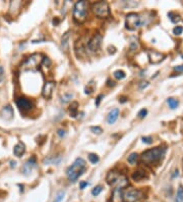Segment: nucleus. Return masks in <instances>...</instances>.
Segmentation results:
<instances>
[{
    "label": "nucleus",
    "instance_id": "1",
    "mask_svg": "<svg viewBox=\"0 0 183 202\" xmlns=\"http://www.w3.org/2000/svg\"><path fill=\"white\" fill-rule=\"evenodd\" d=\"M166 150L167 148L164 147V146H160V147L147 150L142 154V161L148 165H155V163L159 162L164 157Z\"/></svg>",
    "mask_w": 183,
    "mask_h": 202
},
{
    "label": "nucleus",
    "instance_id": "2",
    "mask_svg": "<svg viewBox=\"0 0 183 202\" xmlns=\"http://www.w3.org/2000/svg\"><path fill=\"white\" fill-rule=\"evenodd\" d=\"M85 169H87V163H85V159L80 158H76L73 163L66 169V176L68 178V180L72 183L77 181L79 177L85 173Z\"/></svg>",
    "mask_w": 183,
    "mask_h": 202
},
{
    "label": "nucleus",
    "instance_id": "3",
    "mask_svg": "<svg viewBox=\"0 0 183 202\" xmlns=\"http://www.w3.org/2000/svg\"><path fill=\"white\" fill-rule=\"evenodd\" d=\"M73 19L76 23L81 24L85 21L87 15V1H77L73 6Z\"/></svg>",
    "mask_w": 183,
    "mask_h": 202
},
{
    "label": "nucleus",
    "instance_id": "4",
    "mask_svg": "<svg viewBox=\"0 0 183 202\" xmlns=\"http://www.w3.org/2000/svg\"><path fill=\"white\" fill-rule=\"evenodd\" d=\"M107 182L109 185H113L116 187H124L127 185V179L121 174L117 173V171H110L107 176Z\"/></svg>",
    "mask_w": 183,
    "mask_h": 202
},
{
    "label": "nucleus",
    "instance_id": "5",
    "mask_svg": "<svg viewBox=\"0 0 183 202\" xmlns=\"http://www.w3.org/2000/svg\"><path fill=\"white\" fill-rule=\"evenodd\" d=\"M142 26V19L137 13L130 12L126 15L125 19V27L129 31H134V30L138 29Z\"/></svg>",
    "mask_w": 183,
    "mask_h": 202
},
{
    "label": "nucleus",
    "instance_id": "6",
    "mask_svg": "<svg viewBox=\"0 0 183 202\" xmlns=\"http://www.w3.org/2000/svg\"><path fill=\"white\" fill-rule=\"evenodd\" d=\"M93 12L97 15L98 17L101 19H106L110 15V8H109V5L107 2L104 1H100V2H97L93 4Z\"/></svg>",
    "mask_w": 183,
    "mask_h": 202
},
{
    "label": "nucleus",
    "instance_id": "7",
    "mask_svg": "<svg viewBox=\"0 0 183 202\" xmlns=\"http://www.w3.org/2000/svg\"><path fill=\"white\" fill-rule=\"evenodd\" d=\"M43 59L44 58H41V55L40 54H33L32 56H30L23 65V69H27V71H35V69H38V67H39L41 63H43Z\"/></svg>",
    "mask_w": 183,
    "mask_h": 202
},
{
    "label": "nucleus",
    "instance_id": "8",
    "mask_svg": "<svg viewBox=\"0 0 183 202\" xmlns=\"http://www.w3.org/2000/svg\"><path fill=\"white\" fill-rule=\"evenodd\" d=\"M15 103H17V107H19V109L21 112H27V111L31 110V109L33 108V102L25 97L17 98Z\"/></svg>",
    "mask_w": 183,
    "mask_h": 202
},
{
    "label": "nucleus",
    "instance_id": "9",
    "mask_svg": "<svg viewBox=\"0 0 183 202\" xmlns=\"http://www.w3.org/2000/svg\"><path fill=\"white\" fill-rule=\"evenodd\" d=\"M142 196V192L140 190L130 188L124 192V202H136Z\"/></svg>",
    "mask_w": 183,
    "mask_h": 202
},
{
    "label": "nucleus",
    "instance_id": "10",
    "mask_svg": "<svg viewBox=\"0 0 183 202\" xmlns=\"http://www.w3.org/2000/svg\"><path fill=\"white\" fill-rule=\"evenodd\" d=\"M101 43H102V36L100 34H96L89 41L87 47L89 48V50L91 52H96L97 50H99V48H100Z\"/></svg>",
    "mask_w": 183,
    "mask_h": 202
},
{
    "label": "nucleus",
    "instance_id": "11",
    "mask_svg": "<svg viewBox=\"0 0 183 202\" xmlns=\"http://www.w3.org/2000/svg\"><path fill=\"white\" fill-rule=\"evenodd\" d=\"M148 57L151 63L157 65V63H160L161 61L164 60L165 55L163 53L158 52V51H155V50H148Z\"/></svg>",
    "mask_w": 183,
    "mask_h": 202
},
{
    "label": "nucleus",
    "instance_id": "12",
    "mask_svg": "<svg viewBox=\"0 0 183 202\" xmlns=\"http://www.w3.org/2000/svg\"><path fill=\"white\" fill-rule=\"evenodd\" d=\"M36 167H37V160H36V157L33 156L30 159H28L27 162L23 165V169H21V171L23 173V175L29 176Z\"/></svg>",
    "mask_w": 183,
    "mask_h": 202
},
{
    "label": "nucleus",
    "instance_id": "13",
    "mask_svg": "<svg viewBox=\"0 0 183 202\" xmlns=\"http://www.w3.org/2000/svg\"><path fill=\"white\" fill-rule=\"evenodd\" d=\"M55 87H56L55 82H46L43 87V90H42V95L45 98H47V99H50Z\"/></svg>",
    "mask_w": 183,
    "mask_h": 202
},
{
    "label": "nucleus",
    "instance_id": "14",
    "mask_svg": "<svg viewBox=\"0 0 183 202\" xmlns=\"http://www.w3.org/2000/svg\"><path fill=\"white\" fill-rule=\"evenodd\" d=\"M112 202H124V190L122 187H116L112 192Z\"/></svg>",
    "mask_w": 183,
    "mask_h": 202
},
{
    "label": "nucleus",
    "instance_id": "15",
    "mask_svg": "<svg viewBox=\"0 0 183 202\" xmlns=\"http://www.w3.org/2000/svg\"><path fill=\"white\" fill-rule=\"evenodd\" d=\"M131 178H132L133 181L140 182V181H142V180L147 179V178H148V176H147L146 171H144V169H137V171H135L134 173L132 174Z\"/></svg>",
    "mask_w": 183,
    "mask_h": 202
},
{
    "label": "nucleus",
    "instance_id": "16",
    "mask_svg": "<svg viewBox=\"0 0 183 202\" xmlns=\"http://www.w3.org/2000/svg\"><path fill=\"white\" fill-rule=\"evenodd\" d=\"M118 117H119V109L118 108L112 109V110L109 112V115H107V123H108L109 125H112V124H114L115 121H117Z\"/></svg>",
    "mask_w": 183,
    "mask_h": 202
},
{
    "label": "nucleus",
    "instance_id": "17",
    "mask_svg": "<svg viewBox=\"0 0 183 202\" xmlns=\"http://www.w3.org/2000/svg\"><path fill=\"white\" fill-rule=\"evenodd\" d=\"M1 115L4 117L5 119H11L13 117V109L10 105H6L3 107L2 111H1Z\"/></svg>",
    "mask_w": 183,
    "mask_h": 202
},
{
    "label": "nucleus",
    "instance_id": "18",
    "mask_svg": "<svg viewBox=\"0 0 183 202\" xmlns=\"http://www.w3.org/2000/svg\"><path fill=\"white\" fill-rule=\"evenodd\" d=\"M25 152V144L21 143V142L17 143V145L14 146V148H13V153H14V155L17 157H21Z\"/></svg>",
    "mask_w": 183,
    "mask_h": 202
},
{
    "label": "nucleus",
    "instance_id": "19",
    "mask_svg": "<svg viewBox=\"0 0 183 202\" xmlns=\"http://www.w3.org/2000/svg\"><path fill=\"white\" fill-rule=\"evenodd\" d=\"M69 37H70V33H69V32H66L65 34H63L62 39H61V47H62V49L64 50V51H67V50H68Z\"/></svg>",
    "mask_w": 183,
    "mask_h": 202
},
{
    "label": "nucleus",
    "instance_id": "20",
    "mask_svg": "<svg viewBox=\"0 0 183 202\" xmlns=\"http://www.w3.org/2000/svg\"><path fill=\"white\" fill-rule=\"evenodd\" d=\"M61 161V156H53V157H48V158H45L43 160L44 165H49V163H53V165H58Z\"/></svg>",
    "mask_w": 183,
    "mask_h": 202
},
{
    "label": "nucleus",
    "instance_id": "21",
    "mask_svg": "<svg viewBox=\"0 0 183 202\" xmlns=\"http://www.w3.org/2000/svg\"><path fill=\"white\" fill-rule=\"evenodd\" d=\"M167 103H168L169 107H170L171 109L177 108V107H178V105H179L178 100L175 99V98H172V97H170V98H168V99H167Z\"/></svg>",
    "mask_w": 183,
    "mask_h": 202
},
{
    "label": "nucleus",
    "instance_id": "22",
    "mask_svg": "<svg viewBox=\"0 0 183 202\" xmlns=\"http://www.w3.org/2000/svg\"><path fill=\"white\" fill-rule=\"evenodd\" d=\"M175 202H183V187L179 186L178 190H177L176 197H175Z\"/></svg>",
    "mask_w": 183,
    "mask_h": 202
},
{
    "label": "nucleus",
    "instance_id": "23",
    "mask_svg": "<svg viewBox=\"0 0 183 202\" xmlns=\"http://www.w3.org/2000/svg\"><path fill=\"white\" fill-rule=\"evenodd\" d=\"M77 106H78V103L77 102H72L69 107V111H70V115L72 117H75L77 115Z\"/></svg>",
    "mask_w": 183,
    "mask_h": 202
},
{
    "label": "nucleus",
    "instance_id": "24",
    "mask_svg": "<svg viewBox=\"0 0 183 202\" xmlns=\"http://www.w3.org/2000/svg\"><path fill=\"white\" fill-rule=\"evenodd\" d=\"M168 17L170 19V21L174 24H177L178 22H180V15H176V13H173V12H169L168 13Z\"/></svg>",
    "mask_w": 183,
    "mask_h": 202
},
{
    "label": "nucleus",
    "instance_id": "25",
    "mask_svg": "<svg viewBox=\"0 0 183 202\" xmlns=\"http://www.w3.org/2000/svg\"><path fill=\"white\" fill-rule=\"evenodd\" d=\"M137 158H138V155H137V153L132 152V153H131V154L128 156L127 160H128V162L130 163V165H134V163H136Z\"/></svg>",
    "mask_w": 183,
    "mask_h": 202
},
{
    "label": "nucleus",
    "instance_id": "26",
    "mask_svg": "<svg viewBox=\"0 0 183 202\" xmlns=\"http://www.w3.org/2000/svg\"><path fill=\"white\" fill-rule=\"evenodd\" d=\"M89 160L91 161L93 165H96V163L99 162V156L97 154H94V153H89Z\"/></svg>",
    "mask_w": 183,
    "mask_h": 202
},
{
    "label": "nucleus",
    "instance_id": "27",
    "mask_svg": "<svg viewBox=\"0 0 183 202\" xmlns=\"http://www.w3.org/2000/svg\"><path fill=\"white\" fill-rule=\"evenodd\" d=\"M64 196H65L64 191H59L57 193V195L55 196V199L53 200V202H61L63 200V198H64Z\"/></svg>",
    "mask_w": 183,
    "mask_h": 202
},
{
    "label": "nucleus",
    "instance_id": "28",
    "mask_svg": "<svg viewBox=\"0 0 183 202\" xmlns=\"http://www.w3.org/2000/svg\"><path fill=\"white\" fill-rule=\"evenodd\" d=\"M114 77H115V79H117V80H123L125 78V73L123 71H114Z\"/></svg>",
    "mask_w": 183,
    "mask_h": 202
},
{
    "label": "nucleus",
    "instance_id": "29",
    "mask_svg": "<svg viewBox=\"0 0 183 202\" xmlns=\"http://www.w3.org/2000/svg\"><path fill=\"white\" fill-rule=\"evenodd\" d=\"M102 191H103V187L99 185V186H96L94 189L92 190V194H93V196H98V195H100V193Z\"/></svg>",
    "mask_w": 183,
    "mask_h": 202
},
{
    "label": "nucleus",
    "instance_id": "30",
    "mask_svg": "<svg viewBox=\"0 0 183 202\" xmlns=\"http://www.w3.org/2000/svg\"><path fill=\"white\" fill-rule=\"evenodd\" d=\"M72 97H73V94H71V93L64 94V95L62 96V98H61V101H62L63 103H66V102H68V101H70Z\"/></svg>",
    "mask_w": 183,
    "mask_h": 202
},
{
    "label": "nucleus",
    "instance_id": "31",
    "mask_svg": "<svg viewBox=\"0 0 183 202\" xmlns=\"http://www.w3.org/2000/svg\"><path fill=\"white\" fill-rule=\"evenodd\" d=\"M147 115H148V110H147L146 108H142V109H140V110L138 111V113H137V117H140V119H144V117H146Z\"/></svg>",
    "mask_w": 183,
    "mask_h": 202
},
{
    "label": "nucleus",
    "instance_id": "32",
    "mask_svg": "<svg viewBox=\"0 0 183 202\" xmlns=\"http://www.w3.org/2000/svg\"><path fill=\"white\" fill-rule=\"evenodd\" d=\"M182 32H183V28L180 27V26H177V27H175L173 29V33L175 35H180V34H182Z\"/></svg>",
    "mask_w": 183,
    "mask_h": 202
},
{
    "label": "nucleus",
    "instance_id": "33",
    "mask_svg": "<svg viewBox=\"0 0 183 202\" xmlns=\"http://www.w3.org/2000/svg\"><path fill=\"white\" fill-rule=\"evenodd\" d=\"M91 130H92V132H93V133L97 134V135H100V134L103 132V130L101 129L100 127H98V126H97V127H92Z\"/></svg>",
    "mask_w": 183,
    "mask_h": 202
},
{
    "label": "nucleus",
    "instance_id": "34",
    "mask_svg": "<svg viewBox=\"0 0 183 202\" xmlns=\"http://www.w3.org/2000/svg\"><path fill=\"white\" fill-rule=\"evenodd\" d=\"M142 142L146 144H152L153 143V138L152 137H142Z\"/></svg>",
    "mask_w": 183,
    "mask_h": 202
},
{
    "label": "nucleus",
    "instance_id": "35",
    "mask_svg": "<svg viewBox=\"0 0 183 202\" xmlns=\"http://www.w3.org/2000/svg\"><path fill=\"white\" fill-rule=\"evenodd\" d=\"M137 47H138V44H137V41H133L130 43V49L132 50V51H134V50L137 49Z\"/></svg>",
    "mask_w": 183,
    "mask_h": 202
},
{
    "label": "nucleus",
    "instance_id": "36",
    "mask_svg": "<svg viewBox=\"0 0 183 202\" xmlns=\"http://www.w3.org/2000/svg\"><path fill=\"white\" fill-rule=\"evenodd\" d=\"M4 79V69L3 67H0V82H2Z\"/></svg>",
    "mask_w": 183,
    "mask_h": 202
},
{
    "label": "nucleus",
    "instance_id": "37",
    "mask_svg": "<svg viewBox=\"0 0 183 202\" xmlns=\"http://www.w3.org/2000/svg\"><path fill=\"white\" fill-rule=\"evenodd\" d=\"M174 71H178V73H183V65L174 67Z\"/></svg>",
    "mask_w": 183,
    "mask_h": 202
},
{
    "label": "nucleus",
    "instance_id": "38",
    "mask_svg": "<svg viewBox=\"0 0 183 202\" xmlns=\"http://www.w3.org/2000/svg\"><path fill=\"white\" fill-rule=\"evenodd\" d=\"M57 134H58V136L60 138H63L65 137V135H66V133H65V131H63V130H58V132H57Z\"/></svg>",
    "mask_w": 183,
    "mask_h": 202
},
{
    "label": "nucleus",
    "instance_id": "39",
    "mask_svg": "<svg viewBox=\"0 0 183 202\" xmlns=\"http://www.w3.org/2000/svg\"><path fill=\"white\" fill-rule=\"evenodd\" d=\"M102 98H103L102 94H101V95H99L98 97H97V99H96V105H97V106H99V105H100V102H101V100H102Z\"/></svg>",
    "mask_w": 183,
    "mask_h": 202
},
{
    "label": "nucleus",
    "instance_id": "40",
    "mask_svg": "<svg viewBox=\"0 0 183 202\" xmlns=\"http://www.w3.org/2000/svg\"><path fill=\"white\" fill-rule=\"evenodd\" d=\"M87 186H89V183H87V182H81L79 187H80V189H85V187H87Z\"/></svg>",
    "mask_w": 183,
    "mask_h": 202
},
{
    "label": "nucleus",
    "instance_id": "41",
    "mask_svg": "<svg viewBox=\"0 0 183 202\" xmlns=\"http://www.w3.org/2000/svg\"><path fill=\"white\" fill-rule=\"evenodd\" d=\"M148 85H149L148 82H142V84L140 85V89H144V88L148 87Z\"/></svg>",
    "mask_w": 183,
    "mask_h": 202
},
{
    "label": "nucleus",
    "instance_id": "42",
    "mask_svg": "<svg viewBox=\"0 0 183 202\" xmlns=\"http://www.w3.org/2000/svg\"><path fill=\"white\" fill-rule=\"evenodd\" d=\"M178 175H179V173H178V169H175V171H174V174H173V176H172V177H173V178H175V177H178Z\"/></svg>",
    "mask_w": 183,
    "mask_h": 202
},
{
    "label": "nucleus",
    "instance_id": "43",
    "mask_svg": "<svg viewBox=\"0 0 183 202\" xmlns=\"http://www.w3.org/2000/svg\"><path fill=\"white\" fill-rule=\"evenodd\" d=\"M15 165H17V162H15V161H10V167H15Z\"/></svg>",
    "mask_w": 183,
    "mask_h": 202
},
{
    "label": "nucleus",
    "instance_id": "44",
    "mask_svg": "<svg viewBox=\"0 0 183 202\" xmlns=\"http://www.w3.org/2000/svg\"><path fill=\"white\" fill-rule=\"evenodd\" d=\"M125 101H126V98H125V97H122V98H121L120 102H125Z\"/></svg>",
    "mask_w": 183,
    "mask_h": 202
}]
</instances>
